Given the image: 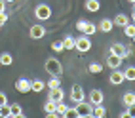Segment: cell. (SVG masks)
Masks as SVG:
<instances>
[{
	"mask_svg": "<svg viewBox=\"0 0 135 118\" xmlns=\"http://www.w3.org/2000/svg\"><path fill=\"white\" fill-rule=\"evenodd\" d=\"M91 111H93V105H91V103H86V101L76 103L74 108L69 107V114H74V116H78V118H88V116H91Z\"/></svg>",
	"mask_w": 135,
	"mask_h": 118,
	"instance_id": "6da1fadb",
	"label": "cell"
},
{
	"mask_svg": "<svg viewBox=\"0 0 135 118\" xmlns=\"http://www.w3.org/2000/svg\"><path fill=\"white\" fill-rule=\"evenodd\" d=\"M46 72L50 76H61L63 74V65H61V61L55 59V57H50L46 61Z\"/></svg>",
	"mask_w": 135,
	"mask_h": 118,
	"instance_id": "7a4b0ae2",
	"label": "cell"
},
{
	"mask_svg": "<svg viewBox=\"0 0 135 118\" xmlns=\"http://www.w3.org/2000/svg\"><path fill=\"white\" fill-rule=\"evenodd\" d=\"M74 50L80 51V53H86L91 50V40H89V36H78V38L74 40Z\"/></svg>",
	"mask_w": 135,
	"mask_h": 118,
	"instance_id": "3957f363",
	"label": "cell"
},
{
	"mask_svg": "<svg viewBox=\"0 0 135 118\" xmlns=\"http://www.w3.org/2000/svg\"><path fill=\"white\" fill-rule=\"evenodd\" d=\"M34 17H36L38 21H46L51 17V8L48 4H38L34 8Z\"/></svg>",
	"mask_w": 135,
	"mask_h": 118,
	"instance_id": "277c9868",
	"label": "cell"
},
{
	"mask_svg": "<svg viewBox=\"0 0 135 118\" xmlns=\"http://www.w3.org/2000/svg\"><path fill=\"white\" fill-rule=\"evenodd\" d=\"M29 36L32 40H42L44 36H46V29L40 25V23H36V25H32L31 27V31H29Z\"/></svg>",
	"mask_w": 135,
	"mask_h": 118,
	"instance_id": "5b68a950",
	"label": "cell"
},
{
	"mask_svg": "<svg viewBox=\"0 0 135 118\" xmlns=\"http://www.w3.org/2000/svg\"><path fill=\"white\" fill-rule=\"evenodd\" d=\"M84 89H82V86L80 84H74L73 88H70V99H73L74 103H80V101H84Z\"/></svg>",
	"mask_w": 135,
	"mask_h": 118,
	"instance_id": "8992f818",
	"label": "cell"
},
{
	"mask_svg": "<svg viewBox=\"0 0 135 118\" xmlns=\"http://www.w3.org/2000/svg\"><path fill=\"white\" fill-rule=\"evenodd\" d=\"M109 82H110L112 86H120V84L124 82V72H122L120 69H112L110 76H109Z\"/></svg>",
	"mask_w": 135,
	"mask_h": 118,
	"instance_id": "52a82bcc",
	"label": "cell"
},
{
	"mask_svg": "<svg viewBox=\"0 0 135 118\" xmlns=\"http://www.w3.org/2000/svg\"><path fill=\"white\" fill-rule=\"evenodd\" d=\"M103 99H105V95L101 89H91L89 92V103L91 105H103Z\"/></svg>",
	"mask_w": 135,
	"mask_h": 118,
	"instance_id": "ba28073f",
	"label": "cell"
},
{
	"mask_svg": "<svg viewBox=\"0 0 135 118\" xmlns=\"http://www.w3.org/2000/svg\"><path fill=\"white\" fill-rule=\"evenodd\" d=\"M15 89L19 93H27V92H31V80H27V78H19L15 82Z\"/></svg>",
	"mask_w": 135,
	"mask_h": 118,
	"instance_id": "9c48e42d",
	"label": "cell"
},
{
	"mask_svg": "<svg viewBox=\"0 0 135 118\" xmlns=\"http://www.w3.org/2000/svg\"><path fill=\"white\" fill-rule=\"evenodd\" d=\"M63 97H65V92L61 89V86H59V88H51V89H50L48 99H51V101L59 103V101H63Z\"/></svg>",
	"mask_w": 135,
	"mask_h": 118,
	"instance_id": "30bf717a",
	"label": "cell"
},
{
	"mask_svg": "<svg viewBox=\"0 0 135 118\" xmlns=\"http://www.w3.org/2000/svg\"><path fill=\"white\" fill-rule=\"evenodd\" d=\"M10 118H25V112L19 103H12L10 105Z\"/></svg>",
	"mask_w": 135,
	"mask_h": 118,
	"instance_id": "8fae6325",
	"label": "cell"
},
{
	"mask_svg": "<svg viewBox=\"0 0 135 118\" xmlns=\"http://www.w3.org/2000/svg\"><path fill=\"white\" fill-rule=\"evenodd\" d=\"M110 53H114V55H120L122 59H126L128 55H126V46L120 42H114L112 46H110Z\"/></svg>",
	"mask_w": 135,
	"mask_h": 118,
	"instance_id": "7c38bea8",
	"label": "cell"
},
{
	"mask_svg": "<svg viewBox=\"0 0 135 118\" xmlns=\"http://www.w3.org/2000/svg\"><path fill=\"white\" fill-rule=\"evenodd\" d=\"M122 57L120 55H114V53H109V57H107V65H109L110 69H118L122 65Z\"/></svg>",
	"mask_w": 135,
	"mask_h": 118,
	"instance_id": "4fadbf2b",
	"label": "cell"
},
{
	"mask_svg": "<svg viewBox=\"0 0 135 118\" xmlns=\"http://www.w3.org/2000/svg\"><path fill=\"white\" fill-rule=\"evenodd\" d=\"M112 29H114L112 19H101L99 25H97V31H101V32H110Z\"/></svg>",
	"mask_w": 135,
	"mask_h": 118,
	"instance_id": "5bb4252c",
	"label": "cell"
},
{
	"mask_svg": "<svg viewBox=\"0 0 135 118\" xmlns=\"http://www.w3.org/2000/svg\"><path fill=\"white\" fill-rule=\"evenodd\" d=\"M44 88H46V82H44V80H40V78H34V80H31V92H34V93H40Z\"/></svg>",
	"mask_w": 135,
	"mask_h": 118,
	"instance_id": "9a60e30c",
	"label": "cell"
},
{
	"mask_svg": "<svg viewBox=\"0 0 135 118\" xmlns=\"http://www.w3.org/2000/svg\"><path fill=\"white\" fill-rule=\"evenodd\" d=\"M112 23L116 27H122V29H124V27L129 23V17L126 15V13H118V15H116V19H112Z\"/></svg>",
	"mask_w": 135,
	"mask_h": 118,
	"instance_id": "2e32d148",
	"label": "cell"
},
{
	"mask_svg": "<svg viewBox=\"0 0 135 118\" xmlns=\"http://www.w3.org/2000/svg\"><path fill=\"white\" fill-rule=\"evenodd\" d=\"M86 10L95 13V12L101 10V2H99V0H86Z\"/></svg>",
	"mask_w": 135,
	"mask_h": 118,
	"instance_id": "e0dca14e",
	"label": "cell"
},
{
	"mask_svg": "<svg viewBox=\"0 0 135 118\" xmlns=\"http://www.w3.org/2000/svg\"><path fill=\"white\" fill-rule=\"evenodd\" d=\"M122 72H124V80H129V82H135V67H133V65L126 67Z\"/></svg>",
	"mask_w": 135,
	"mask_h": 118,
	"instance_id": "ac0fdd59",
	"label": "cell"
},
{
	"mask_svg": "<svg viewBox=\"0 0 135 118\" xmlns=\"http://www.w3.org/2000/svg\"><path fill=\"white\" fill-rule=\"evenodd\" d=\"M91 116H95V118H105V116H107V108H105L103 105H93Z\"/></svg>",
	"mask_w": 135,
	"mask_h": 118,
	"instance_id": "d6986e66",
	"label": "cell"
},
{
	"mask_svg": "<svg viewBox=\"0 0 135 118\" xmlns=\"http://www.w3.org/2000/svg\"><path fill=\"white\" fill-rule=\"evenodd\" d=\"M12 63H13V55H12V53H0V65H2V67H10L12 65Z\"/></svg>",
	"mask_w": 135,
	"mask_h": 118,
	"instance_id": "ffe728a7",
	"label": "cell"
},
{
	"mask_svg": "<svg viewBox=\"0 0 135 118\" xmlns=\"http://www.w3.org/2000/svg\"><path fill=\"white\" fill-rule=\"evenodd\" d=\"M61 44H63V50H65V51L74 50V38H73V36H65V38L61 40Z\"/></svg>",
	"mask_w": 135,
	"mask_h": 118,
	"instance_id": "44dd1931",
	"label": "cell"
},
{
	"mask_svg": "<svg viewBox=\"0 0 135 118\" xmlns=\"http://www.w3.org/2000/svg\"><path fill=\"white\" fill-rule=\"evenodd\" d=\"M122 103H124L126 107L135 105V93H133V92H126V93H124V97H122Z\"/></svg>",
	"mask_w": 135,
	"mask_h": 118,
	"instance_id": "7402d4cb",
	"label": "cell"
},
{
	"mask_svg": "<svg viewBox=\"0 0 135 118\" xmlns=\"http://www.w3.org/2000/svg\"><path fill=\"white\" fill-rule=\"evenodd\" d=\"M95 32H97V25H95V23H91V21H88V23H86V27H84V31H82V34L91 36V34H95Z\"/></svg>",
	"mask_w": 135,
	"mask_h": 118,
	"instance_id": "603a6c76",
	"label": "cell"
},
{
	"mask_svg": "<svg viewBox=\"0 0 135 118\" xmlns=\"http://www.w3.org/2000/svg\"><path fill=\"white\" fill-rule=\"evenodd\" d=\"M55 111H57V114H59V116H69V107L63 103V101L55 103Z\"/></svg>",
	"mask_w": 135,
	"mask_h": 118,
	"instance_id": "cb8c5ba5",
	"label": "cell"
},
{
	"mask_svg": "<svg viewBox=\"0 0 135 118\" xmlns=\"http://www.w3.org/2000/svg\"><path fill=\"white\" fill-rule=\"evenodd\" d=\"M124 34L126 36H129V38H131V36H135V23H128V25H126L124 27Z\"/></svg>",
	"mask_w": 135,
	"mask_h": 118,
	"instance_id": "d4e9b609",
	"label": "cell"
},
{
	"mask_svg": "<svg viewBox=\"0 0 135 118\" xmlns=\"http://www.w3.org/2000/svg\"><path fill=\"white\" fill-rule=\"evenodd\" d=\"M46 86L51 89V88H59L61 86V80H59V76H51L50 80H48V82H46Z\"/></svg>",
	"mask_w": 135,
	"mask_h": 118,
	"instance_id": "484cf974",
	"label": "cell"
},
{
	"mask_svg": "<svg viewBox=\"0 0 135 118\" xmlns=\"http://www.w3.org/2000/svg\"><path fill=\"white\" fill-rule=\"evenodd\" d=\"M88 70L91 72V74H99V72L103 70V67L99 65V63H89V67H88Z\"/></svg>",
	"mask_w": 135,
	"mask_h": 118,
	"instance_id": "4316f807",
	"label": "cell"
},
{
	"mask_svg": "<svg viewBox=\"0 0 135 118\" xmlns=\"http://www.w3.org/2000/svg\"><path fill=\"white\" fill-rule=\"evenodd\" d=\"M44 111H46V114H48V112H53V111H55V101L48 99V101H46V105H44Z\"/></svg>",
	"mask_w": 135,
	"mask_h": 118,
	"instance_id": "83f0119b",
	"label": "cell"
},
{
	"mask_svg": "<svg viewBox=\"0 0 135 118\" xmlns=\"http://www.w3.org/2000/svg\"><path fill=\"white\" fill-rule=\"evenodd\" d=\"M51 50H53V51H57V53L65 51V50H63V44H61V40H55V42H51Z\"/></svg>",
	"mask_w": 135,
	"mask_h": 118,
	"instance_id": "f1b7e54d",
	"label": "cell"
},
{
	"mask_svg": "<svg viewBox=\"0 0 135 118\" xmlns=\"http://www.w3.org/2000/svg\"><path fill=\"white\" fill-rule=\"evenodd\" d=\"M0 116L2 118H10V105H2L0 107Z\"/></svg>",
	"mask_w": 135,
	"mask_h": 118,
	"instance_id": "f546056e",
	"label": "cell"
},
{
	"mask_svg": "<svg viewBox=\"0 0 135 118\" xmlns=\"http://www.w3.org/2000/svg\"><path fill=\"white\" fill-rule=\"evenodd\" d=\"M2 105H8V97H6L4 92H0V107H2Z\"/></svg>",
	"mask_w": 135,
	"mask_h": 118,
	"instance_id": "4dcf8cb0",
	"label": "cell"
},
{
	"mask_svg": "<svg viewBox=\"0 0 135 118\" xmlns=\"http://www.w3.org/2000/svg\"><path fill=\"white\" fill-rule=\"evenodd\" d=\"M8 21V13L6 12H0V25H4Z\"/></svg>",
	"mask_w": 135,
	"mask_h": 118,
	"instance_id": "1f68e13d",
	"label": "cell"
},
{
	"mask_svg": "<svg viewBox=\"0 0 135 118\" xmlns=\"http://www.w3.org/2000/svg\"><path fill=\"white\" fill-rule=\"evenodd\" d=\"M0 12H6V2L4 0H0Z\"/></svg>",
	"mask_w": 135,
	"mask_h": 118,
	"instance_id": "d6a6232c",
	"label": "cell"
},
{
	"mask_svg": "<svg viewBox=\"0 0 135 118\" xmlns=\"http://www.w3.org/2000/svg\"><path fill=\"white\" fill-rule=\"evenodd\" d=\"M129 21H133V23H135V12L131 13V19H129Z\"/></svg>",
	"mask_w": 135,
	"mask_h": 118,
	"instance_id": "836d02e7",
	"label": "cell"
},
{
	"mask_svg": "<svg viewBox=\"0 0 135 118\" xmlns=\"http://www.w3.org/2000/svg\"><path fill=\"white\" fill-rule=\"evenodd\" d=\"M4 2H6V4H12V2H15V0H4Z\"/></svg>",
	"mask_w": 135,
	"mask_h": 118,
	"instance_id": "e575fe53",
	"label": "cell"
},
{
	"mask_svg": "<svg viewBox=\"0 0 135 118\" xmlns=\"http://www.w3.org/2000/svg\"><path fill=\"white\" fill-rule=\"evenodd\" d=\"M128 2H131V4H135V0H128Z\"/></svg>",
	"mask_w": 135,
	"mask_h": 118,
	"instance_id": "d590c367",
	"label": "cell"
},
{
	"mask_svg": "<svg viewBox=\"0 0 135 118\" xmlns=\"http://www.w3.org/2000/svg\"><path fill=\"white\" fill-rule=\"evenodd\" d=\"M131 38H133V42H135V36H131Z\"/></svg>",
	"mask_w": 135,
	"mask_h": 118,
	"instance_id": "8d00e7d4",
	"label": "cell"
},
{
	"mask_svg": "<svg viewBox=\"0 0 135 118\" xmlns=\"http://www.w3.org/2000/svg\"><path fill=\"white\" fill-rule=\"evenodd\" d=\"M133 12H135V4H133Z\"/></svg>",
	"mask_w": 135,
	"mask_h": 118,
	"instance_id": "74e56055",
	"label": "cell"
},
{
	"mask_svg": "<svg viewBox=\"0 0 135 118\" xmlns=\"http://www.w3.org/2000/svg\"><path fill=\"white\" fill-rule=\"evenodd\" d=\"M0 27H2V25H0Z\"/></svg>",
	"mask_w": 135,
	"mask_h": 118,
	"instance_id": "f35d334b",
	"label": "cell"
}]
</instances>
